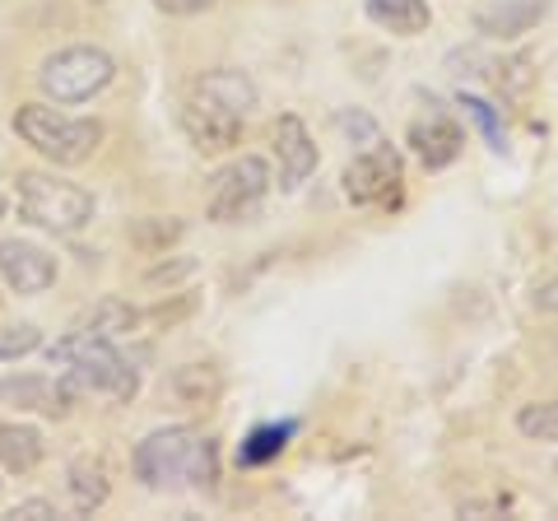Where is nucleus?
Segmentation results:
<instances>
[{
	"label": "nucleus",
	"instance_id": "f257e3e1",
	"mask_svg": "<svg viewBox=\"0 0 558 521\" xmlns=\"http://www.w3.org/2000/svg\"><path fill=\"white\" fill-rule=\"evenodd\" d=\"M135 475L149 484V489H178V484H205L219 480V465H215V443L205 433L186 428V424H172L149 433L145 443L135 447Z\"/></svg>",
	"mask_w": 558,
	"mask_h": 521
},
{
	"label": "nucleus",
	"instance_id": "f03ea898",
	"mask_svg": "<svg viewBox=\"0 0 558 521\" xmlns=\"http://www.w3.org/2000/svg\"><path fill=\"white\" fill-rule=\"evenodd\" d=\"M47 359H51V368H65V381L75 391H94V396H108V401H131L140 391L131 359L117 354V344L108 336H94L89 326L57 340L47 350Z\"/></svg>",
	"mask_w": 558,
	"mask_h": 521
},
{
	"label": "nucleus",
	"instance_id": "7ed1b4c3",
	"mask_svg": "<svg viewBox=\"0 0 558 521\" xmlns=\"http://www.w3.org/2000/svg\"><path fill=\"white\" fill-rule=\"evenodd\" d=\"M14 131H20L24 145H33L57 168L84 163L102 141V126L94 117H61L57 108H43V102H24L14 112Z\"/></svg>",
	"mask_w": 558,
	"mask_h": 521
},
{
	"label": "nucleus",
	"instance_id": "20e7f679",
	"mask_svg": "<svg viewBox=\"0 0 558 521\" xmlns=\"http://www.w3.org/2000/svg\"><path fill=\"white\" fill-rule=\"evenodd\" d=\"M14 196H20V210L28 223H38L47 233H80L84 223L94 219V196L75 182L47 178V172H20L14 182Z\"/></svg>",
	"mask_w": 558,
	"mask_h": 521
},
{
	"label": "nucleus",
	"instance_id": "39448f33",
	"mask_svg": "<svg viewBox=\"0 0 558 521\" xmlns=\"http://www.w3.org/2000/svg\"><path fill=\"white\" fill-rule=\"evenodd\" d=\"M112 75H117V65L102 47H61L57 57L43 61L38 84L57 102H89L94 94L108 89Z\"/></svg>",
	"mask_w": 558,
	"mask_h": 521
},
{
	"label": "nucleus",
	"instance_id": "423d86ee",
	"mask_svg": "<svg viewBox=\"0 0 558 521\" xmlns=\"http://www.w3.org/2000/svg\"><path fill=\"white\" fill-rule=\"evenodd\" d=\"M266 191H270V168H266V159L247 154V159L229 163L215 178V191H209V219L215 223L252 219L260 210V201H266Z\"/></svg>",
	"mask_w": 558,
	"mask_h": 521
},
{
	"label": "nucleus",
	"instance_id": "0eeeda50",
	"mask_svg": "<svg viewBox=\"0 0 558 521\" xmlns=\"http://www.w3.org/2000/svg\"><path fill=\"white\" fill-rule=\"evenodd\" d=\"M400 182V154L387 145L377 149H359L354 163L344 168V196L354 205H373V201H391Z\"/></svg>",
	"mask_w": 558,
	"mask_h": 521
},
{
	"label": "nucleus",
	"instance_id": "6e6552de",
	"mask_svg": "<svg viewBox=\"0 0 558 521\" xmlns=\"http://www.w3.org/2000/svg\"><path fill=\"white\" fill-rule=\"evenodd\" d=\"M0 280L14 293H47L57 284V256L43 252L38 242L5 238L0 242Z\"/></svg>",
	"mask_w": 558,
	"mask_h": 521
},
{
	"label": "nucleus",
	"instance_id": "1a4fd4ad",
	"mask_svg": "<svg viewBox=\"0 0 558 521\" xmlns=\"http://www.w3.org/2000/svg\"><path fill=\"white\" fill-rule=\"evenodd\" d=\"M242 121H247V117L219 108V102H209V98H201V94H191V102L182 108V126H186V135H191V145L205 149V154L233 149V145L242 141Z\"/></svg>",
	"mask_w": 558,
	"mask_h": 521
},
{
	"label": "nucleus",
	"instance_id": "9d476101",
	"mask_svg": "<svg viewBox=\"0 0 558 521\" xmlns=\"http://www.w3.org/2000/svg\"><path fill=\"white\" fill-rule=\"evenodd\" d=\"M275 154H279V186L284 191H293L303 178H312L317 172V145H312V135H307V126L293 112H284L275 121Z\"/></svg>",
	"mask_w": 558,
	"mask_h": 521
},
{
	"label": "nucleus",
	"instance_id": "9b49d317",
	"mask_svg": "<svg viewBox=\"0 0 558 521\" xmlns=\"http://www.w3.org/2000/svg\"><path fill=\"white\" fill-rule=\"evenodd\" d=\"M410 145L418 149V159H424L428 168H447L461 154L465 135H461L457 121L438 108V102H428V117H418L410 126Z\"/></svg>",
	"mask_w": 558,
	"mask_h": 521
},
{
	"label": "nucleus",
	"instance_id": "f8f14e48",
	"mask_svg": "<svg viewBox=\"0 0 558 521\" xmlns=\"http://www.w3.org/2000/svg\"><path fill=\"white\" fill-rule=\"evenodd\" d=\"M549 0H488L480 5L475 14V28L488 33V38L508 43V38H521V33H531L539 20H545Z\"/></svg>",
	"mask_w": 558,
	"mask_h": 521
},
{
	"label": "nucleus",
	"instance_id": "ddd939ff",
	"mask_svg": "<svg viewBox=\"0 0 558 521\" xmlns=\"http://www.w3.org/2000/svg\"><path fill=\"white\" fill-rule=\"evenodd\" d=\"M75 387L70 381H51V377H10L0 381V401H20L24 410H43V414H65Z\"/></svg>",
	"mask_w": 558,
	"mask_h": 521
},
{
	"label": "nucleus",
	"instance_id": "4468645a",
	"mask_svg": "<svg viewBox=\"0 0 558 521\" xmlns=\"http://www.w3.org/2000/svg\"><path fill=\"white\" fill-rule=\"evenodd\" d=\"M196 94L209 98V102H219V108L238 112V117H247L256 108V84L242 75V71H233V65H219V71L201 75L196 80Z\"/></svg>",
	"mask_w": 558,
	"mask_h": 521
},
{
	"label": "nucleus",
	"instance_id": "2eb2a0df",
	"mask_svg": "<svg viewBox=\"0 0 558 521\" xmlns=\"http://www.w3.org/2000/svg\"><path fill=\"white\" fill-rule=\"evenodd\" d=\"M363 10H368V20L377 28L396 33V38H414V33H424L433 20L428 0H363Z\"/></svg>",
	"mask_w": 558,
	"mask_h": 521
},
{
	"label": "nucleus",
	"instance_id": "dca6fc26",
	"mask_svg": "<svg viewBox=\"0 0 558 521\" xmlns=\"http://www.w3.org/2000/svg\"><path fill=\"white\" fill-rule=\"evenodd\" d=\"M38 461H43V433L28 424L0 420V465L14 475H28Z\"/></svg>",
	"mask_w": 558,
	"mask_h": 521
},
{
	"label": "nucleus",
	"instance_id": "f3484780",
	"mask_svg": "<svg viewBox=\"0 0 558 521\" xmlns=\"http://www.w3.org/2000/svg\"><path fill=\"white\" fill-rule=\"evenodd\" d=\"M108 494H112V484H108L102 461L80 457L70 465V502H75V512H98L102 502H108Z\"/></svg>",
	"mask_w": 558,
	"mask_h": 521
},
{
	"label": "nucleus",
	"instance_id": "a211bd4d",
	"mask_svg": "<svg viewBox=\"0 0 558 521\" xmlns=\"http://www.w3.org/2000/svg\"><path fill=\"white\" fill-rule=\"evenodd\" d=\"M293 433H299V424H293V420H284V424H256L247 438H242V447H238V465H266V461H275L279 451L289 447Z\"/></svg>",
	"mask_w": 558,
	"mask_h": 521
},
{
	"label": "nucleus",
	"instance_id": "6ab92c4d",
	"mask_svg": "<svg viewBox=\"0 0 558 521\" xmlns=\"http://www.w3.org/2000/svg\"><path fill=\"white\" fill-rule=\"evenodd\" d=\"M461 108H465L470 121H475V131L484 135L488 149H494V154L508 149V135H502V117H498L494 102H484V98H475V94H461Z\"/></svg>",
	"mask_w": 558,
	"mask_h": 521
},
{
	"label": "nucleus",
	"instance_id": "aec40b11",
	"mask_svg": "<svg viewBox=\"0 0 558 521\" xmlns=\"http://www.w3.org/2000/svg\"><path fill=\"white\" fill-rule=\"evenodd\" d=\"M517 428L531 443H558V401H535L517 410Z\"/></svg>",
	"mask_w": 558,
	"mask_h": 521
},
{
	"label": "nucleus",
	"instance_id": "412c9836",
	"mask_svg": "<svg viewBox=\"0 0 558 521\" xmlns=\"http://www.w3.org/2000/svg\"><path fill=\"white\" fill-rule=\"evenodd\" d=\"M135 322H140V317H135V307H131V303H121V299H102V303L94 307V317H89V331H94V336L117 340V336H126Z\"/></svg>",
	"mask_w": 558,
	"mask_h": 521
},
{
	"label": "nucleus",
	"instance_id": "4be33fe9",
	"mask_svg": "<svg viewBox=\"0 0 558 521\" xmlns=\"http://www.w3.org/2000/svg\"><path fill=\"white\" fill-rule=\"evenodd\" d=\"M172 391H178L182 401H191V405H205L209 396L219 391V377L209 368H201V363H191V368H182L178 377H172Z\"/></svg>",
	"mask_w": 558,
	"mask_h": 521
},
{
	"label": "nucleus",
	"instance_id": "5701e85b",
	"mask_svg": "<svg viewBox=\"0 0 558 521\" xmlns=\"http://www.w3.org/2000/svg\"><path fill=\"white\" fill-rule=\"evenodd\" d=\"M336 126L354 141L359 149H377V145H387V135H381V126L368 117V112H359V108H344L340 117H336Z\"/></svg>",
	"mask_w": 558,
	"mask_h": 521
},
{
	"label": "nucleus",
	"instance_id": "b1692460",
	"mask_svg": "<svg viewBox=\"0 0 558 521\" xmlns=\"http://www.w3.org/2000/svg\"><path fill=\"white\" fill-rule=\"evenodd\" d=\"M43 344V331L38 326H5L0 331V359H24Z\"/></svg>",
	"mask_w": 558,
	"mask_h": 521
},
{
	"label": "nucleus",
	"instance_id": "393cba45",
	"mask_svg": "<svg viewBox=\"0 0 558 521\" xmlns=\"http://www.w3.org/2000/svg\"><path fill=\"white\" fill-rule=\"evenodd\" d=\"M14 521H47V517H57V502H47V498H28L20 502V508H10Z\"/></svg>",
	"mask_w": 558,
	"mask_h": 521
},
{
	"label": "nucleus",
	"instance_id": "a878e982",
	"mask_svg": "<svg viewBox=\"0 0 558 521\" xmlns=\"http://www.w3.org/2000/svg\"><path fill=\"white\" fill-rule=\"evenodd\" d=\"M159 10H168V14H205L215 0H154Z\"/></svg>",
	"mask_w": 558,
	"mask_h": 521
},
{
	"label": "nucleus",
	"instance_id": "bb28decb",
	"mask_svg": "<svg viewBox=\"0 0 558 521\" xmlns=\"http://www.w3.org/2000/svg\"><path fill=\"white\" fill-rule=\"evenodd\" d=\"M535 307H539V312H558V275L535 289Z\"/></svg>",
	"mask_w": 558,
	"mask_h": 521
},
{
	"label": "nucleus",
	"instance_id": "cd10ccee",
	"mask_svg": "<svg viewBox=\"0 0 558 521\" xmlns=\"http://www.w3.org/2000/svg\"><path fill=\"white\" fill-rule=\"evenodd\" d=\"M0 210H5V201H0Z\"/></svg>",
	"mask_w": 558,
	"mask_h": 521
},
{
	"label": "nucleus",
	"instance_id": "c85d7f7f",
	"mask_svg": "<svg viewBox=\"0 0 558 521\" xmlns=\"http://www.w3.org/2000/svg\"><path fill=\"white\" fill-rule=\"evenodd\" d=\"M94 5H102V0H94Z\"/></svg>",
	"mask_w": 558,
	"mask_h": 521
}]
</instances>
